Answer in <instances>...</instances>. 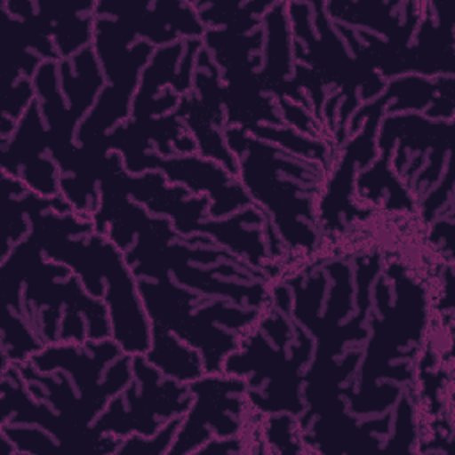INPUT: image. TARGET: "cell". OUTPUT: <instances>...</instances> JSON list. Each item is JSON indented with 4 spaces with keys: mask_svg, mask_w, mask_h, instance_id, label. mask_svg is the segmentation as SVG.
<instances>
[{
    "mask_svg": "<svg viewBox=\"0 0 455 455\" xmlns=\"http://www.w3.org/2000/svg\"><path fill=\"white\" fill-rule=\"evenodd\" d=\"M196 396V405L188 412L169 453L192 451L197 444L210 439L212 428L217 435H233L240 428L243 411L245 384L236 377H206L194 380L188 389Z\"/></svg>",
    "mask_w": 455,
    "mask_h": 455,
    "instance_id": "obj_2",
    "label": "cell"
},
{
    "mask_svg": "<svg viewBox=\"0 0 455 455\" xmlns=\"http://www.w3.org/2000/svg\"><path fill=\"white\" fill-rule=\"evenodd\" d=\"M180 419L174 418L164 430L158 432V435L155 439H142V437H130L123 443H119L116 453H144V455H155V453H162L167 451V444L172 439V434L178 430Z\"/></svg>",
    "mask_w": 455,
    "mask_h": 455,
    "instance_id": "obj_7",
    "label": "cell"
},
{
    "mask_svg": "<svg viewBox=\"0 0 455 455\" xmlns=\"http://www.w3.org/2000/svg\"><path fill=\"white\" fill-rule=\"evenodd\" d=\"M155 167H162L165 174L174 181H187L194 188H204L215 194V206H212V215H222L229 210L249 204V197L238 187V183L228 185V174L210 162H203L196 156L185 158H155Z\"/></svg>",
    "mask_w": 455,
    "mask_h": 455,
    "instance_id": "obj_4",
    "label": "cell"
},
{
    "mask_svg": "<svg viewBox=\"0 0 455 455\" xmlns=\"http://www.w3.org/2000/svg\"><path fill=\"white\" fill-rule=\"evenodd\" d=\"M132 368L135 370L142 391L137 393L135 386L130 389V393L126 391L130 411H126L119 400H114L110 409L92 425L98 434L110 432L116 435H124L128 432H139L140 435H153L160 428V419L155 416L169 419L174 414L185 412V409L190 405L188 389L180 386L176 380L156 384L158 373L151 363L144 361L139 354L133 357Z\"/></svg>",
    "mask_w": 455,
    "mask_h": 455,
    "instance_id": "obj_1",
    "label": "cell"
},
{
    "mask_svg": "<svg viewBox=\"0 0 455 455\" xmlns=\"http://www.w3.org/2000/svg\"><path fill=\"white\" fill-rule=\"evenodd\" d=\"M28 98H30V82L25 78L14 89H11V92L7 94L4 116L16 117L20 114V110L23 108V105H27Z\"/></svg>",
    "mask_w": 455,
    "mask_h": 455,
    "instance_id": "obj_8",
    "label": "cell"
},
{
    "mask_svg": "<svg viewBox=\"0 0 455 455\" xmlns=\"http://www.w3.org/2000/svg\"><path fill=\"white\" fill-rule=\"evenodd\" d=\"M48 146V135L41 128L37 103L32 101L25 112L16 137L9 149H4V169L5 172H18L20 165L25 167V180L41 194H57L55 167L39 156V153Z\"/></svg>",
    "mask_w": 455,
    "mask_h": 455,
    "instance_id": "obj_3",
    "label": "cell"
},
{
    "mask_svg": "<svg viewBox=\"0 0 455 455\" xmlns=\"http://www.w3.org/2000/svg\"><path fill=\"white\" fill-rule=\"evenodd\" d=\"M148 361L160 368L165 375L178 382L196 380L201 375L199 355L171 336V331L153 325V345L149 347Z\"/></svg>",
    "mask_w": 455,
    "mask_h": 455,
    "instance_id": "obj_5",
    "label": "cell"
},
{
    "mask_svg": "<svg viewBox=\"0 0 455 455\" xmlns=\"http://www.w3.org/2000/svg\"><path fill=\"white\" fill-rule=\"evenodd\" d=\"M4 435L9 437L12 446H18L20 451H30V453H46L52 450L60 448V444L53 443L48 435H44L39 430L34 428H18L9 427L4 423Z\"/></svg>",
    "mask_w": 455,
    "mask_h": 455,
    "instance_id": "obj_6",
    "label": "cell"
}]
</instances>
